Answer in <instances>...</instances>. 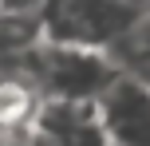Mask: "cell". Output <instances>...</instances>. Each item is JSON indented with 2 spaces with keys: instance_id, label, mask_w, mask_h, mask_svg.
Returning a JSON list of instances; mask_svg holds the SVG:
<instances>
[{
  "instance_id": "obj_3",
  "label": "cell",
  "mask_w": 150,
  "mask_h": 146,
  "mask_svg": "<svg viewBox=\"0 0 150 146\" xmlns=\"http://www.w3.org/2000/svg\"><path fill=\"white\" fill-rule=\"evenodd\" d=\"M95 118L107 146H150V83L122 71L95 99Z\"/></svg>"
},
{
  "instance_id": "obj_1",
  "label": "cell",
  "mask_w": 150,
  "mask_h": 146,
  "mask_svg": "<svg viewBox=\"0 0 150 146\" xmlns=\"http://www.w3.org/2000/svg\"><path fill=\"white\" fill-rule=\"evenodd\" d=\"M146 8V0H47L40 12V36L47 44L111 51Z\"/></svg>"
},
{
  "instance_id": "obj_2",
  "label": "cell",
  "mask_w": 150,
  "mask_h": 146,
  "mask_svg": "<svg viewBox=\"0 0 150 146\" xmlns=\"http://www.w3.org/2000/svg\"><path fill=\"white\" fill-rule=\"evenodd\" d=\"M119 75H122L119 63L107 51H95V47H71V44L40 39L28 55V79L36 83L40 99L95 103Z\"/></svg>"
},
{
  "instance_id": "obj_5",
  "label": "cell",
  "mask_w": 150,
  "mask_h": 146,
  "mask_svg": "<svg viewBox=\"0 0 150 146\" xmlns=\"http://www.w3.org/2000/svg\"><path fill=\"white\" fill-rule=\"evenodd\" d=\"M44 4H47V0H0V12H4V16H36V20H40Z\"/></svg>"
},
{
  "instance_id": "obj_6",
  "label": "cell",
  "mask_w": 150,
  "mask_h": 146,
  "mask_svg": "<svg viewBox=\"0 0 150 146\" xmlns=\"http://www.w3.org/2000/svg\"><path fill=\"white\" fill-rule=\"evenodd\" d=\"M146 4H150V0H146Z\"/></svg>"
},
{
  "instance_id": "obj_4",
  "label": "cell",
  "mask_w": 150,
  "mask_h": 146,
  "mask_svg": "<svg viewBox=\"0 0 150 146\" xmlns=\"http://www.w3.org/2000/svg\"><path fill=\"white\" fill-rule=\"evenodd\" d=\"M36 107H40V91L28 79V67L16 71V75H4L0 79V138L20 130V126H28L32 115H36Z\"/></svg>"
}]
</instances>
